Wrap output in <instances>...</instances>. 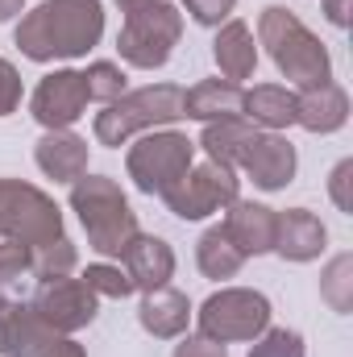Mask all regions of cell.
<instances>
[{
    "instance_id": "7402d4cb",
    "label": "cell",
    "mask_w": 353,
    "mask_h": 357,
    "mask_svg": "<svg viewBox=\"0 0 353 357\" xmlns=\"http://www.w3.org/2000/svg\"><path fill=\"white\" fill-rule=\"evenodd\" d=\"M216 63H220V71L229 75V84H237V79H246V75L254 71L258 50H254V38H250V29H246L241 21H229V25L216 33Z\"/></svg>"
},
{
    "instance_id": "44dd1931",
    "label": "cell",
    "mask_w": 353,
    "mask_h": 357,
    "mask_svg": "<svg viewBox=\"0 0 353 357\" xmlns=\"http://www.w3.org/2000/svg\"><path fill=\"white\" fill-rule=\"evenodd\" d=\"M241 112H246L254 125H262V129H283V125L295 121V91L274 88V84L254 88V91L241 96Z\"/></svg>"
},
{
    "instance_id": "4316f807",
    "label": "cell",
    "mask_w": 353,
    "mask_h": 357,
    "mask_svg": "<svg viewBox=\"0 0 353 357\" xmlns=\"http://www.w3.org/2000/svg\"><path fill=\"white\" fill-rule=\"evenodd\" d=\"M84 282H88L96 295H112V299H121V295H129V291H133L129 274H125V270H117V266H88Z\"/></svg>"
},
{
    "instance_id": "836d02e7",
    "label": "cell",
    "mask_w": 353,
    "mask_h": 357,
    "mask_svg": "<svg viewBox=\"0 0 353 357\" xmlns=\"http://www.w3.org/2000/svg\"><path fill=\"white\" fill-rule=\"evenodd\" d=\"M17 8H21V0H0V21H4V17H13Z\"/></svg>"
},
{
    "instance_id": "e0dca14e",
    "label": "cell",
    "mask_w": 353,
    "mask_h": 357,
    "mask_svg": "<svg viewBox=\"0 0 353 357\" xmlns=\"http://www.w3.org/2000/svg\"><path fill=\"white\" fill-rule=\"evenodd\" d=\"M121 258H125L129 282H133V287H146V291L167 287V278H171V270H175V254H171L167 241H158V237H133Z\"/></svg>"
},
{
    "instance_id": "ac0fdd59",
    "label": "cell",
    "mask_w": 353,
    "mask_h": 357,
    "mask_svg": "<svg viewBox=\"0 0 353 357\" xmlns=\"http://www.w3.org/2000/svg\"><path fill=\"white\" fill-rule=\"evenodd\" d=\"M241 96L246 91L237 84H220V79H208L200 88L183 91V116H195V121H233L241 116Z\"/></svg>"
},
{
    "instance_id": "d6a6232c",
    "label": "cell",
    "mask_w": 353,
    "mask_h": 357,
    "mask_svg": "<svg viewBox=\"0 0 353 357\" xmlns=\"http://www.w3.org/2000/svg\"><path fill=\"white\" fill-rule=\"evenodd\" d=\"M324 8L333 25H350V0H324Z\"/></svg>"
},
{
    "instance_id": "ffe728a7",
    "label": "cell",
    "mask_w": 353,
    "mask_h": 357,
    "mask_svg": "<svg viewBox=\"0 0 353 357\" xmlns=\"http://www.w3.org/2000/svg\"><path fill=\"white\" fill-rule=\"evenodd\" d=\"M187 316H191L187 295L167 291V287H154L146 295V303H142V328L154 333V337H175V333H183L187 328Z\"/></svg>"
},
{
    "instance_id": "ba28073f",
    "label": "cell",
    "mask_w": 353,
    "mask_h": 357,
    "mask_svg": "<svg viewBox=\"0 0 353 357\" xmlns=\"http://www.w3.org/2000/svg\"><path fill=\"white\" fill-rule=\"evenodd\" d=\"M191 167V142L179 133H150L129 150V175L142 191H171Z\"/></svg>"
},
{
    "instance_id": "2e32d148",
    "label": "cell",
    "mask_w": 353,
    "mask_h": 357,
    "mask_svg": "<svg viewBox=\"0 0 353 357\" xmlns=\"http://www.w3.org/2000/svg\"><path fill=\"white\" fill-rule=\"evenodd\" d=\"M345 116H350V96L333 79L320 88H303V96H295V121L312 133H333L345 125Z\"/></svg>"
},
{
    "instance_id": "484cf974",
    "label": "cell",
    "mask_w": 353,
    "mask_h": 357,
    "mask_svg": "<svg viewBox=\"0 0 353 357\" xmlns=\"http://www.w3.org/2000/svg\"><path fill=\"white\" fill-rule=\"evenodd\" d=\"M84 84H88V100H104V104H112V100L125 96V75H121L112 63H91L88 75H84Z\"/></svg>"
},
{
    "instance_id": "d6986e66",
    "label": "cell",
    "mask_w": 353,
    "mask_h": 357,
    "mask_svg": "<svg viewBox=\"0 0 353 357\" xmlns=\"http://www.w3.org/2000/svg\"><path fill=\"white\" fill-rule=\"evenodd\" d=\"M38 167L50 178L71 183V178L84 175V167H88V146L80 137H71V133H50V137L38 142Z\"/></svg>"
},
{
    "instance_id": "52a82bcc",
    "label": "cell",
    "mask_w": 353,
    "mask_h": 357,
    "mask_svg": "<svg viewBox=\"0 0 353 357\" xmlns=\"http://www.w3.org/2000/svg\"><path fill=\"white\" fill-rule=\"evenodd\" d=\"M266 324H270V303L258 291H220L200 312V328L216 345H225V341H254Z\"/></svg>"
},
{
    "instance_id": "4fadbf2b",
    "label": "cell",
    "mask_w": 353,
    "mask_h": 357,
    "mask_svg": "<svg viewBox=\"0 0 353 357\" xmlns=\"http://www.w3.org/2000/svg\"><path fill=\"white\" fill-rule=\"evenodd\" d=\"M237 167H246L258 187L278 191V187H287L291 175H295V150H291L283 137L254 129L250 142H246V150H241V158H237Z\"/></svg>"
},
{
    "instance_id": "7a4b0ae2",
    "label": "cell",
    "mask_w": 353,
    "mask_h": 357,
    "mask_svg": "<svg viewBox=\"0 0 353 357\" xmlns=\"http://www.w3.org/2000/svg\"><path fill=\"white\" fill-rule=\"evenodd\" d=\"M258 29H262V42L270 46V59L278 63V71H283L291 84H299V88H320V84H329V75H333L329 54H324V46L303 29L299 17H291L287 8H266L262 21H258Z\"/></svg>"
},
{
    "instance_id": "d4e9b609",
    "label": "cell",
    "mask_w": 353,
    "mask_h": 357,
    "mask_svg": "<svg viewBox=\"0 0 353 357\" xmlns=\"http://www.w3.org/2000/svg\"><path fill=\"white\" fill-rule=\"evenodd\" d=\"M350 270H353V258L350 254H341V258H333L329 270H324V278H320V295L333 303V312H350L353 295H350Z\"/></svg>"
},
{
    "instance_id": "8fae6325",
    "label": "cell",
    "mask_w": 353,
    "mask_h": 357,
    "mask_svg": "<svg viewBox=\"0 0 353 357\" xmlns=\"http://www.w3.org/2000/svg\"><path fill=\"white\" fill-rule=\"evenodd\" d=\"M33 312L50 324V328H80L96 316V291H91L84 278H46L38 299H33Z\"/></svg>"
},
{
    "instance_id": "9a60e30c",
    "label": "cell",
    "mask_w": 353,
    "mask_h": 357,
    "mask_svg": "<svg viewBox=\"0 0 353 357\" xmlns=\"http://www.w3.org/2000/svg\"><path fill=\"white\" fill-rule=\"evenodd\" d=\"M220 233L233 241V250L241 258L266 254V250H274V212L262 208V204H237L233 199V212L220 225Z\"/></svg>"
},
{
    "instance_id": "83f0119b",
    "label": "cell",
    "mask_w": 353,
    "mask_h": 357,
    "mask_svg": "<svg viewBox=\"0 0 353 357\" xmlns=\"http://www.w3.org/2000/svg\"><path fill=\"white\" fill-rule=\"evenodd\" d=\"M250 357H303V341H299V333L270 328L262 341L250 349Z\"/></svg>"
},
{
    "instance_id": "7c38bea8",
    "label": "cell",
    "mask_w": 353,
    "mask_h": 357,
    "mask_svg": "<svg viewBox=\"0 0 353 357\" xmlns=\"http://www.w3.org/2000/svg\"><path fill=\"white\" fill-rule=\"evenodd\" d=\"M84 104H88V84L75 71H54L33 91V116L46 129H67L84 112Z\"/></svg>"
},
{
    "instance_id": "e575fe53",
    "label": "cell",
    "mask_w": 353,
    "mask_h": 357,
    "mask_svg": "<svg viewBox=\"0 0 353 357\" xmlns=\"http://www.w3.org/2000/svg\"><path fill=\"white\" fill-rule=\"evenodd\" d=\"M8 307H13V303H8V299L0 295V320H4V312H8Z\"/></svg>"
},
{
    "instance_id": "6da1fadb",
    "label": "cell",
    "mask_w": 353,
    "mask_h": 357,
    "mask_svg": "<svg viewBox=\"0 0 353 357\" xmlns=\"http://www.w3.org/2000/svg\"><path fill=\"white\" fill-rule=\"evenodd\" d=\"M104 8L100 0H46L17 25V46L46 63V59H75L100 42Z\"/></svg>"
},
{
    "instance_id": "603a6c76",
    "label": "cell",
    "mask_w": 353,
    "mask_h": 357,
    "mask_svg": "<svg viewBox=\"0 0 353 357\" xmlns=\"http://www.w3.org/2000/svg\"><path fill=\"white\" fill-rule=\"evenodd\" d=\"M250 125H241L237 116L233 121H220V125H208L204 129V150L212 154V162H225V167H237L246 142H250Z\"/></svg>"
},
{
    "instance_id": "f1b7e54d",
    "label": "cell",
    "mask_w": 353,
    "mask_h": 357,
    "mask_svg": "<svg viewBox=\"0 0 353 357\" xmlns=\"http://www.w3.org/2000/svg\"><path fill=\"white\" fill-rule=\"evenodd\" d=\"M29 250L21 245V241H13V237H4L0 233V282H8L13 274H21V270L29 266Z\"/></svg>"
},
{
    "instance_id": "5bb4252c",
    "label": "cell",
    "mask_w": 353,
    "mask_h": 357,
    "mask_svg": "<svg viewBox=\"0 0 353 357\" xmlns=\"http://www.w3.org/2000/svg\"><path fill=\"white\" fill-rule=\"evenodd\" d=\"M324 225L308 212V208H291L283 216H274V250L291 262H312L324 254Z\"/></svg>"
},
{
    "instance_id": "3957f363",
    "label": "cell",
    "mask_w": 353,
    "mask_h": 357,
    "mask_svg": "<svg viewBox=\"0 0 353 357\" xmlns=\"http://www.w3.org/2000/svg\"><path fill=\"white\" fill-rule=\"evenodd\" d=\"M71 204L80 212V220L88 225V237L100 254H125V245L137 237V225H133V212L125 204V195L117 191V183L108 178H84L75 191H71Z\"/></svg>"
},
{
    "instance_id": "1f68e13d",
    "label": "cell",
    "mask_w": 353,
    "mask_h": 357,
    "mask_svg": "<svg viewBox=\"0 0 353 357\" xmlns=\"http://www.w3.org/2000/svg\"><path fill=\"white\" fill-rule=\"evenodd\" d=\"M21 100V79H17V71L0 59V116L4 112H13V104Z\"/></svg>"
},
{
    "instance_id": "30bf717a",
    "label": "cell",
    "mask_w": 353,
    "mask_h": 357,
    "mask_svg": "<svg viewBox=\"0 0 353 357\" xmlns=\"http://www.w3.org/2000/svg\"><path fill=\"white\" fill-rule=\"evenodd\" d=\"M0 354L13 357H84L80 345L63 341L33 307H8L0 320Z\"/></svg>"
},
{
    "instance_id": "f546056e",
    "label": "cell",
    "mask_w": 353,
    "mask_h": 357,
    "mask_svg": "<svg viewBox=\"0 0 353 357\" xmlns=\"http://www.w3.org/2000/svg\"><path fill=\"white\" fill-rule=\"evenodd\" d=\"M183 4H187V13H191L200 25H220V21L233 13L237 0H183Z\"/></svg>"
},
{
    "instance_id": "5b68a950",
    "label": "cell",
    "mask_w": 353,
    "mask_h": 357,
    "mask_svg": "<svg viewBox=\"0 0 353 357\" xmlns=\"http://www.w3.org/2000/svg\"><path fill=\"white\" fill-rule=\"evenodd\" d=\"M0 233L21 241L25 250H42L59 241L63 220H59V208L42 191L21 187V183H0Z\"/></svg>"
},
{
    "instance_id": "9c48e42d",
    "label": "cell",
    "mask_w": 353,
    "mask_h": 357,
    "mask_svg": "<svg viewBox=\"0 0 353 357\" xmlns=\"http://www.w3.org/2000/svg\"><path fill=\"white\" fill-rule=\"evenodd\" d=\"M163 199L171 204L175 216L200 220V216H208V212H216V208H225V204L237 199L233 167H225V162H204L200 171H191V178L183 175L171 191H163Z\"/></svg>"
},
{
    "instance_id": "4dcf8cb0",
    "label": "cell",
    "mask_w": 353,
    "mask_h": 357,
    "mask_svg": "<svg viewBox=\"0 0 353 357\" xmlns=\"http://www.w3.org/2000/svg\"><path fill=\"white\" fill-rule=\"evenodd\" d=\"M350 175H353V162H337V171L329 178V191H333V199H337V208L341 212H353V195H350Z\"/></svg>"
},
{
    "instance_id": "277c9868",
    "label": "cell",
    "mask_w": 353,
    "mask_h": 357,
    "mask_svg": "<svg viewBox=\"0 0 353 357\" xmlns=\"http://www.w3.org/2000/svg\"><path fill=\"white\" fill-rule=\"evenodd\" d=\"M183 116V91L171 84H158V88H142L133 96H121L108 104V112L96 116V137L104 146H121L133 129H150V125H167Z\"/></svg>"
},
{
    "instance_id": "8992f818",
    "label": "cell",
    "mask_w": 353,
    "mask_h": 357,
    "mask_svg": "<svg viewBox=\"0 0 353 357\" xmlns=\"http://www.w3.org/2000/svg\"><path fill=\"white\" fill-rule=\"evenodd\" d=\"M179 38V13L171 4L154 0L142 8H129L121 29V54L133 67H163L171 59V46Z\"/></svg>"
},
{
    "instance_id": "cb8c5ba5",
    "label": "cell",
    "mask_w": 353,
    "mask_h": 357,
    "mask_svg": "<svg viewBox=\"0 0 353 357\" xmlns=\"http://www.w3.org/2000/svg\"><path fill=\"white\" fill-rule=\"evenodd\" d=\"M241 254L233 250V241L220 233V229H212V233H204V241H200V270L208 274V278H233L237 270H241Z\"/></svg>"
}]
</instances>
